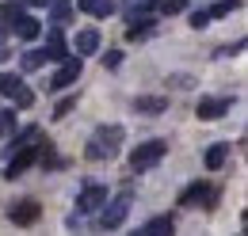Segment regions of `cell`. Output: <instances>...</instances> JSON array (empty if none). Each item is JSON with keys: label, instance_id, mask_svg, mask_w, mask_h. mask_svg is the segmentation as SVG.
Returning a JSON list of instances; mask_svg holds the SVG:
<instances>
[{"label": "cell", "instance_id": "cell-19", "mask_svg": "<svg viewBox=\"0 0 248 236\" xmlns=\"http://www.w3.org/2000/svg\"><path fill=\"white\" fill-rule=\"evenodd\" d=\"M160 4V12H180L184 8V0H156Z\"/></svg>", "mask_w": 248, "mask_h": 236}, {"label": "cell", "instance_id": "cell-10", "mask_svg": "<svg viewBox=\"0 0 248 236\" xmlns=\"http://www.w3.org/2000/svg\"><path fill=\"white\" fill-rule=\"evenodd\" d=\"M12 27L19 30V34H23V38H34V34H38V23H34L31 15H23V12H19V19H16V23H12Z\"/></svg>", "mask_w": 248, "mask_h": 236}, {"label": "cell", "instance_id": "cell-16", "mask_svg": "<svg viewBox=\"0 0 248 236\" xmlns=\"http://www.w3.org/2000/svg\"><path fill=\"white\" fill-rule=\"evenodd\" d=\"M221 160H225V145H217L206 152V168H221Z\"/></svg>", "mask_w": 248, "mask_h": 236}, {"label": "cell", "instance_id": "cell-11", "mask_svg": "<svg viewBox=\"0 0 248 236\" xmlns=\"http://www.w3.org/2000/svg\"><path fill=\"white\" fill-rule=\"evenodd\" d=\"M34 156H38L34 148H23V152H19L16 160H12V172H8V176L16 179V176H19V172H23V168H27V164H31V160H34Z\"/></svg>", "mask_w": 248, "mask_h": 236}, {"label": "cell", "instance_id": "cell-5", "mask_svg": "<svg viewBox=\"0 0 248 236\" xmlns=\"http://www.w3.org/2000/svg\"><path fill=\"white\" fill-rule=\"evenodd\" d=\"M126 209H130V202H126V198H119L115 206H111V209H107V213H103V225H107V229H115V225H123Z\"/></svg>", "mask_w": 248, "mask_h": 236}, {"label": "cell", "instance_id": "cell-15", "mask_svg": "<svg viewBox=\"0 0 248 236\" xmlns=\"http://www.w3.org/2000/svg\"><path fill=\"white\" fill-rule=\"evenodd\" d=\"M46 54H50V58H65V42H62V34H50V42H46Z\"/></svg>", "mask_w": 248, "mask_h": 236}, {"label": "cell", "instance_id": "cell-21", "mask_svg": "<svg viewBox=\"0 0 248 236\" xmlns=\"http://www.w3.org/2000/svg\"><path fill=\"white\" fill-rule=\"evenodd\" d=\"M4 58H8V50H4V46H0V61H4Z\"/></svg>", "mask_w": 248, "mask_h": 236}, {"label": "cell", "instance_id": "cell-18", "mask_svg": "<svg viewBox=\"0 0 248 236\" xmlns=\"http://www.w3.org/2000/svg\"><path fill=\"white\" fill-rule=\"evenodd\" d=\"M69 15H73V8H69V4H58V8H54V19H58V23H65Z\"/></svg>", "mask_w": 248, "mask_h": 236}, {"label": "cell", "instance_id": "cell-2", "mask_svg": "<svg viewBox=\"0 0 248 236\" xmlns=\"http://www.w3.org/2000/svg\"><path fill=\"white\" fill-rule=\"evenodd\" d=\"M168 152V141H145V145H138L134 148V156H130V164L141 172V168H149V164H156L160 156Z\"/></svg>", "mask_w": 248, "mask_h": 236}, {"label": "cell", "instance_id": "cell-9", "mask_svg": "<svg viewBox=\"0 0 248 236\" xmlns=\"http://www.w3.org/2000/svg\"><path fill=\"white\" fill-rule=\"evenodd\" d=\"M103 198H107V191L92 187V191H84V194H80V209H95L99 202H103Z\"/></svg>", "mask_w": 248, "mask_h": 236}, {"label": "cell", "instance_id": "cell-17", "mask_svg": "<svg viewBox=\"0 0 248 236\" xmlns=\"http://www.w3.org/2000/svg\"><path fill=\"white\" fill-rule=\"evenodd\" d=\"M16 88H19V80H16V76H4V73H0V91H4V95H12Z\"/></svg>", "mask_w": 248, "mask_h": 236}, {"label": "cell", "instance_id": "cell-22", "mask_svg": "<svg viewBox=\"0 0 248 236\" xmlns=\"http://www.w3.org/2000/svg\"><path fill=\"white\" fill-rule=\"evenodd\" d=\"M31 4H46V0H31Z\"/></svg>", "mask_w": 248, "mask_h": 236}, {"label": "cell", "instance_id": "cell-20", "mask_svg": "<svg viewBox=\"0 0 248 236\" xmlns=\"http://www.w3.org/2000/svg\"><path fill=\"white\" fill-rule=\"evenodd\" d=\"M73 107H77V103H73V99H65V103H62V107H58V111H54V115H58V118H65V115H69V111H73Z\"/></svg>", "mask_w": 248, "mask_h": 236}, {"label": "cell", "instance_id": "cell-4", "mask_svg": "<svg viewBox=\"0 0 248 236\" xmlns=\"http://www.w3.org/2000/svg\"><path fill=\"white\" fill-rule=\"evenodd\" d=\"M34 217H38V202H19V206H12V221H16V225H31Z\"/></svg>", "mask_w": 248, "mask_h": 236}, {"label": "cell", "instance_id": "cell-3", "mask_svg": "<svg viewBox=\"0 0 248 236\" xmlns=\"http://www.w3.org/2000/svg\"><path fill=\"white\" fill-rule=\"evenodd\" d=\"M210 198H214V191L206 187V183H195V187H187L184 191V206H210Z\"/></svg>", "mask_w": 248, "mask_h": 236}, {"label": "cell", "instance_id": "cell-12", "mask_svg": "<svg viewBox=\"0 0 248 236\" xmlns=\"http://www.w3.org/2000/svg\"><path fill=\"white\" fill-rule=\"evenodd\" d=\"M80 8L92 15H111V0H80Z\"/></svg>", "mask_w": 248, "mask_h": 236}, {"label": "cell", "instance_id": "cell-1", "mask_svg": "<svg viewBox=\"0 0 248 236\" xmlns=\"http://www.w3.org/2000/svg\"><path fill=\"white\" fill-rule=\"evenodd\" d=\"M119 137H123V130H119V126H111V130H99V133L92 137V145H88V156H92V160L115 156V152H119Z\"/></svg>", "mask_w": 248, "mask_h": 236}, {"label": "cell", "instance_id": "cell-6", "mask_svg": "<svg viewBox=\"0 0 248 236\" xmlns=\"http://www.w3.org/2000/svg\"><path fill=\"white\" fill-rule=\"evenodd\" d=\"M225 107H229L225 99H206V103H199V118H206V122H210V118H221Z\"/></svg>", "mask_w": 248, "mask_h": 236}, {"label": "cell", "instance_id": "cell-8", "mask_svg": "<svg viewBox=\"0 0 248 236\" xmlns=\"http://www.w3.org/2000/svg\"><path fill=\"white\" fill-rule=\"evenodd\" d=\"M95 46H99V34H95V30H80V34H77V50H80V54H92Z\"/></svg>", "mask_w": 248, "mask_h": 236}, {"label": "cell", "instance_id": "cell-14", "mask_svg": "<svg viewBox=\"0 0 248 236\" xmlns=\"http://www.w3.org/2000/svg\"><path fill=\"white\" fill-rule=\"evenodd\" d=\"M145 233L156 236V233H172V217H156V221H149L145 225Z\"/></svg>", "mask_w": 248, "mask_h": 236}, {"label": "cell", "instance_id": "cell-7", "mask_svg": "<svg viewBox=\"0 0 248 236\" xmlns=\"http://www.w3.org/2000/svg\"><path fill=\"white\" fill-rule=\"evenodd\" d=\"M77 76H80V61H69V65H65L62 73L54 76V88H65V84H73Z\"/></svg>", "mask_w": 248, "mask_h": 236}, {"label": "cell", "instance_id": "cell-13", "mask_svg": "<svg viewBox=\"0 0 248 236\" xmlns=\"http://www.w3.org/2000/svg\"><path fill=\"white\" fill-rule=\"evenodd\" d=\"M138 111H145V115H160V111H168V103H164V99H138Z\"/></svg>", "mask_w": 248, "mask_h": 236}]
</instances>
